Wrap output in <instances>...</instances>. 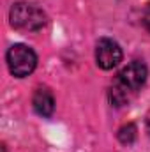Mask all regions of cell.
Masks as SVG:
<instances>
[{
	"mask_svg": "<svg viewBox=\"0 0 150 152\" xmlns=\"http://www.w3.org/2000/svg\"><path fill=\"white\" fill-rule=\"evenodd\" d=\"M9 20H11V25L18 30L37 32L46 25V12L34 4L18 2L12 5L9 12Z\"/></svg>",
	"mask_w": 150,
	"mask_h": 152,
	"instance_id": "1",
	"label": "cell"
},
{
	"mask_svg": "<svg viewBox=\"0 0 150 152\" xmlns=\"http://www.w3.org/2000/svg\"><path fill=\"white\" fill-rule=\"evenodd\" d=\"M5 58H7V67L11 75L16 78L28 76L37 66V55L27 44H12L7 50Z\"/></svg>",
	"mask_w": 150,
	"mask_h": 152,
	"instance_id": "2",
	"label": "cell"
},
{
	"mask_svg": "<svg viewBox=\"0 0 150 152\" xmlns=\"http://www.w3.org/2000/svg\"><path fill=\"white\" fill-rule=\"evenodd\" d=\"M147 76H149V71H147V66L140 60H134L131 64H127L118 75L115 78V83L118 88H122L124 92H127L129 96L138 92L145 81H147Z\"/></svg>",
	"mask_w": 150,
	"mask_h": 152,
	"instance_id": "3",
	"label": "cell"
},
{
	"mask_svg": "<svg viewBox=\"0 0 150 152\" xmlns=\"http://www.w3.org/2000/svg\"><path fill=\"white\" fill-rule=\"evenodd\" d=\"M122 60V50L117 41L113 39H101L95 46V62L101 69H113Z\"/></svg>",
	"mask_w": 150,
	"mask_h": 152,
	"instance_id": "4",
	"label": "cell"
},
{
	"mask_svg": "<svg viewBox=\"0 0 150 152\" xmlns=\"http://www.w3.org/2000/svg\"><path fill=\"white\" fill-rule=\"evenodd\" d=\"M34 110L41 117H51L55 112V97L48 88H37L32 99Z\"/></svg>",
	"mask_w": 150,
	"mask_h": 152,
	"instance_id": "5",
	"label": "cell"
},
{
	"mask_svg": "<svg viewBox=\"0 0 150 152\" xmlns=\"http://www.w3.org/2000/svg\"><path fill=\"white\" fill-rule=\"evenodd\" d=\"M118 140L124 145H131L136 140V126L134 124H127L124 127L118 129Z\"/></svg>",
	"mask_w": 150,
	"mask_h": 152,
	"instance_id": "6",
	"label": "cell"
},
{
	"mask_svg": "<svg viewBox=\"0 0 150 152\" xmlns=\"http://www.w3.org/2000/svg\"><path fill=\"white\" fill-rule=\"evenodd\" d=\"M143 25L150 32V4H147V7L143 9Z\"/></svg>",
	"mask_w": 150,
	"mask_h": 152,
	"instance_id": "7",
	"label": "cell"
},
{
	"mask_svg": "<svg viewBox=\"0 0 150 152\" xmlns=\"http://www.w3.org/2000/svg\"><path fill=\"white\" fill-rule=\"evenodd\" d=\"M147 124H149V133H150V117H149V122Z\"/></svg>",
	"mask_w": 150,
	"mask_h": 152,
	"instance_id": "8",
	"label": "cell"
}]
</instances>
